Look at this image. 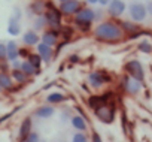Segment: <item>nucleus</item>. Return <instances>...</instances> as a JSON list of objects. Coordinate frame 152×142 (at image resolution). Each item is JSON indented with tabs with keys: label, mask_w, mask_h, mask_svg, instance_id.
<instances>
[{
	"label": "nucleus",
	"mask_w": 152,
	"mask_h": 142,
	"mask_svg": "<svg viewBox=\"0 0 152 142\" xmlns=\"http://www.w3.org/2000/svg\"><path fill=\"white\" fill-rule=\"evenodd\" d=\"M137 49H139V52H143V54H152V45L148 40H142L137 45Z\"/></svg>",
	"instance_id": "obj_28"
},
{
	"label": "nucleus",
	"mask_w": 152,
	"mask_h": 142,
	"mask_svg": "<svg viewBox=\"0 0 152 142\" xmlns=\"http://www.w3.org/2000/svg\"><path fill=\"white\" fill-rule=\"evenodd\" d=\"M40 42L46 43L48 46H57L58 42H60V32L57 30H51V29H46L43 30V33L40 35Z\"/></svg>",
	"instance_id": "obj_13"
},
{
	"label": "nucleus",
	"mask_w": 152,
	"mask_h": 142,
	"mask_svg": "<svg viewBox=\"0 0 152 142\" xmlns=\"http://www.w3.org/2000/svg\"><path fill=\"white\" fill-rule=\"evenodd\" d=\"M46 29H48V23H46L45 15L34 17V20H33V30L40 32V30H46Z\"/></svg>",
	"instance_id": "obj_26"
},
{
	"label": "nucleus",
	"mask_w": 152,
	"mask_h": 142,
	"mask_svg": "<svg viewBox=\"0 0 152 142\" xmlns=\"http://www.w3.org/2000/svg\"><path fill=\"white\" fill-rule=\"evenodd\" d=\"M125 11H127V3L124 0H112L107 6L106 15L110 17L112 20H116V18H121Z\"/></svg>",
	"instance_id": "obj_10"
},
{
	"label": "nucleus",
	"mask_w": 152,
	"mask_h": 142,
	"mask_svg": "<svg viewBox=\"0 0 152 142\" xmlns=\"http://www.w3.org/2000/svg\"><path fill=\"white\" fill-rule=\"evenodd\" d=\"M110 79H112L110 75L104 70H93L88 74V84L94 90H100L104 84L110 82Z\"/></svg>",
	"instance_id": "obj_6"
},
{
	"label": "nucleus",
	"mask_w": 152,
	"mask_h": 142,
	"mask_svg": "<svg viewBox=\"0 0 152 142\" xmlns=\"http://www.w3.org/2000/svg\"><path fill=\"white\" fill-rule=\"evenodd\" d=\"M20 142H40V135H39V132H31L24 139H20Z\"/></svg>",
	"instance_id": "obj_30"
},
{
	"label": "nucleus",
	"mask_w": 152,
	"mask_h": 142,
	"mask_svg": "<svg viewBox=\"0 0 152 142\" xmlns=\"http://www.w3.org/2000/svg\"><path fill=\"white\" fill-rule=\"evenodd\" d=\"M26 60H28L36 69H39V70H42V66H43V60H42V57H40V54H37V52H31Z\"/></svg>",
	"instance_id": "obj_27"
},
{
	"label": "nucleus",
	"mask_w": 152,
	"mask_h": 142,
	"mask_svg": "<svg viewBox=\"0 0 152 142\" xmlns=\"http://www.w3.org/2000/svg\"><path fill=\"white\" fill-rule=\"evenodd\" d=\"M91 142H103L102 136H100L96 130H93V132H91Z\"/></svg>",
	"instance_id": "obj_34"
},
{
	"label": "nucleus",
	"mask_w": 152,
	"mask_h": 142,
	"mask_svg": "<svg viewBox=\"0 0 152 142\" xmlns=\"http://www.w3.org/2000/svg\"><path fill=\"white\" fill-rule=\"evenodd\" d=\"M48 6H49V2H46V0H33L27 9V15H30V17L45 15Z\"/></svg>",
	"instance_id": "obj_11"
},
{
	"label": "nucleus",
	"mask_w": 152,
	"mask_h": 142,
	"mask_svg": "<svg viewBox=\"0 0 152 142\" xmlns=\"http://www.w3.org/2000/svg\"><path fill=\"white\" fill-rule=\"evenodd\" d=\"M94 115L96 118L103 123V124H112L116 118V106L112 103V102H107L99 108L94 109Z\"/></svg>",
	"instance_id": "obj_3"
},
{
	"label": "nucleus",
	"mask_w": 152,
	"mask_h": 142,
	"mask_svg": "<svg viewBox=\"0 0 152 142\" xmlns=\"http://www.w3.org/2000/svg\"><path fill=\"white\" fill-rule=\"evenodd\" d=\"M0 61H8V48L3 42H0Z\"/></svg>",
	"instance_id": "obj_31"
},
{
	"label": "nucleus",
	"mask_w": 152,
	"mask_h": 142,
	"mask_svg": "<svg viewBox=\"0 0 152 142\" xmlns=\"http://www.w3.org/2000/svg\"><path fill=\"white\" fill-rule=\"evenodd\" d=\"M36 52L40 54V57H42V60H43L45 64H49V63L54 60V57H55L54 48H52V46H48V45L43 43V42H39V43L36 45Z\"/></svg>",
	"instance_id": "obj_12"
},
{
	"label": "nucleus",
	"mask_w": 152,
	"mask_h": 142,
	"mask_svg": "<svg viewBox=\"0 0 152 142\" xmlns=\"http://www.w3.org/2000/svg\"><path fill=\"white\" fill-rule=\"evenodd\" d=\"M82 8H84V3L81 0H72V2L58 3V9L61 11L63 17H75Z\"/></svg>",
	"instance_id": "obj_9"
},
{
	"label": "nucleus",
	"mask_w": 152,
	"mask_h": 142,
	"mask_svg": "<svg viewBox=\"0 0 152 142\" xmlns=\"http://www.w3.org/2000/svg\"><path fill=\"white\" fill-rule=\"evenodd\" d=\"M110 96H112V93H104V94H99V96L97 94H93V96L88 97V106L94 111L96 108H99V106L110 102Z\"/></svg>",
	"instance_id": "obj_14"
},
{
	"label": "nucleus",
	"mask_w": 152,
	"mask_h": 142,
	"mask_svg": "<svg viewBox=\"0 0 152 142\" xmlns=\"http://www.w3.org/2000/svg\"><path fill=\"white\" fill-rule=\"evenodd\" d=\"M93 36L96 40L103 43H118L124 39L125 32L121 24L115 20H103L93 29Z\"/></svg>",
	"instance_id": "obj_1"
},
{
	"label": "nucleus",
	"mask_w": 152,
	"mask_h": 142,
	"mask_svg": "<svg viewBox=\"0 0 152 142\" xmlns=\"http://www.w3.org/2000/svg\"><path fill=\"white\" fill-rule=\"evenodd\" d=\"M21 70H23V72H26L30 78L37 77V75H40V74H42V70L36 69V67H34L28 60H23V63H21Z\"/></svg>",
	"instance_id": "obj_24"
},
{
	"label": "nucleus",
	"mask_w": 152,
	"mask_h": 142,
	"mask_svg": "<svg viewBox=\"0 0 152 142\" xmlns=\"http://www.w3.org/2000/svg\"><path fill=\"white\" fill-rule=\"evenodd\" d=\"M0 87L3 88V91H14L15 90V81L11 77V72L8 74L6 70H0Z\"/></svg>",
	"instance_id": "obj_16"
},
{
	"label": "nucleus",
	"mask_w": 152,
	"mask_h": 142,
	"mask_svg": "<svg viewBox=\"0 0 152 142\" xmlns=\"http://www.w3.org/2000/svg\"><path fill=\"white\" fill-rule=\"evenodd\" d=\"M103 12H104L103 9H97V11H96V21H103V20H102L103 15H104Z\"/></svg>",
	"instance_id": "obj_37"
},
{
	"label": "nucleus",
	"mask_w": 152,
	"mask_h": 142,
	"mask_svg": "<svg viewBox=\"0 0 152 142\" xmlns=\"http://www.w3.org/2000/svg\"><path fill=\"white\" fill-rule=\"evenodd\" d=\"M121 85L131 96L139 94L142 91V88H143V82L142 81H139V79H136V78H133V77H130L127 74L124 77H121Z\"/></svg>",
	"instance_id": "obj_8"
},
{
	"label": "nucleus",
	"mask_w": 152,
	"mask_h": 142,
	"mask_svg": "<svg viewBox=\"0 0 152 142\" xmlns=\"http://www.w3.org/2000/svg\"><path fill=\"white\" fill-rule=\"evenodd\" d=\"M6 48H8V61H15L20 58V46L15 40H9L6 42Z\"/></svg>",
	"instance_id": "obj_21"
},
{
	"label": "nucleus",
	"mask_w": 152,
	"mask_h": 142,
	"mask_svg": "<svg viewBox=\"0 0 152 142\" xmlns=\"http://www.w3.org/2000/svg\"><path fill=\"white\" fill-rule=\"evenodd\" d=\"M110 2H112V0H99V5H100V6H106V8H107Z\"/></svg>",
	"instance_id": "obj_39"
},
{
	"label": "nucleus",
	"mask_w": 152,
	"mask_h": 142,
	"mask_svg": "<svg viewBox=\"0 0 152 142\" xmlns=\"http://www.w3.org/2000/svg\"><path fill=\"white\" fill-rule=\"evenodd\" d=\"M31 132H33V118H31V117H26V118L21 121V124H20L18 138H20V139H24V138L28 136Z\"/></svg>",
	"instance_id": "obj_20"
},
{
	"label": "nucleus",
	"mask_w": 152,
	"mask_h": 142,
	"mask_svg": "<svg viewBox=\"0 0 152 142\" xmlns=\"http://www.w3.org/2000/svg\"><path fill=\"white\" fill-rule=\"evenodd\" d=\"M21 63H23V60H15V61H11L9 64H11V70L12 69H21Z\"/></svg>",
	"instance_id": "obj_36"
},
{
	"label": "nucleus",
	"mask_w": 152,
	"mask_h": 142,
	"mask_svg": "<svg viewBox=\"0 0 152 142\" xmlns=\"http://www.w3.org/2000/svg\"><path fill=\"white\" fill-rule=\"evenodd\" d=\"M45 100H46V103L55 106V105H61V103L67 102V100H69V96L64 94L63 91H52V93H49V94L45 97Z\"/></svg>",
	"instance_id": "obj_19"
},
{
	"label": "nucleus",
	"mask_w": 152,
	"mask_h": 142,
	"mask_svg": "<svg viewBox=\"0 0 152 142\" xmlns=\"http://www.w3.org/2000/svg\"><path fill=\"white\" fill-rule=\"evenodd\" d=\"M124 72L127 74V75H130V77H133V78H136V79H139V81H145V69H143V64L137 60V58H131V60H128L125 64H124Z\"/></svg>",
	"instance_id": "obj_5"
},
{
	"label": "nucleus",
	"mask_w": 152,
	"mask_h": 142,
	"mask_svg": "<svg viewBox=\"0 0 152 142\" xmlns=\"http://www.w3.org/2000/svg\"><path fill=\"white\" fill-rule=\"evenodd\" d=\"M69 60H70L72 63H78V61H79V57L75 54V55H70V57H69Z\"/></svg>",
	"instance_id": "obj_40"
},
{
	"label": "nucleus",
	"mask_w": 152,
	"mask_h": 142,
	"mask_svg": "<svg viewBox=\"0 0 152 142\" xmlns=\"http://www.w3.org/2000/svg\"><path fill=\"white\" fill-rule=\"evenodd\" d=\"M128 15L131 18V21L134 23H143L148 18V11H146V5L142 2H133L128 6Z\"/></svg>",
	"instance_id": "obj_7"
},
{
	"label": "nucleus",
	"mask_w": 152,
	"mask_h": 142,
	"mask_svg": "<svg viewBox=\"0 0 152 142\" xmlns=\"http://www.w3.org/2000/svg\"><path fill=\"white\" fill-rule=\"evenodd\" d=\"M119 24H121L122 30L125 32V35H134V33H139L140 32L139 23H134V21H121Z\"/></svg>",
	"instance_id": "obj_25"
},
{
	"label": "nucleus",
	"mask_w": 152,
	"mask_h": 142,
	"mask_svg": "<svg viewBox=\"0 0 152 142\" xmlns=\"http://www.w3.org/2000/svg\"><path fill=\"white\" fill-rule=\"evenodd\" d=\"M94 21H96V11L88 8V6H84L78 14L73 17V26L78 30H81L82 33L90 32Z\"/></svg>",
	"instance_id": "obj_2"
},
{
	"label": "nucleus",
	"mask_w": 152,
	"mask_h": 142,
	"mask_svg": "<svg viewBox=\"0 0 152 142\" xmlns=\"http://www.w3.org/2000/svg\"><path fill=\"white\" fill-rule=\"evenodd\" d=\"M54 114H55V108H54V105H49V103L39 106V108L33 112V115H34L36 118H40V120H48V118H51Z\"/></svg>",
	"instance_id": "obj_17"
},
{
	"label": "nucleus",
	"mask_w": 152,
	"mask_h": 142,
	"mask_svg": "<svg viewBox=\"0 0 152 142\" xmlns=\"http://www.w3.org/2000/svg\"><path fill=\"white\" fill-rule=\"evenodd\" d=\"M23 42L27 46H36L40 42V35L36 30H27L23 33Z\"/></svg>",
	"instance_id": "obj_18"
},
{
	"label": "nucleus",
	"mask_w": 152,
	"mask_h": 142,
	"mask_svg": "<svg viewBox=\"0 0 152 142\" xmlns=\"http://www.w3.org/2000/svg\"><path fill=\"white\" fill-rule=\"evenodd\" d=\"M70 142H90L88 136L85 132H76L73 136H72V141Z\"/></svg>",
	"instance_id": "obj_29"
},
{
	"label": "nucleus",
	"mask_w": 152,
	"mask_h": 142,
	"mask_svg": "<svg viewBox=\"0 0 152 142\" xmlns=\"http://www.w3.org/2000/svg\"><path fill=\"white\" fill-rule=\"evenodd\" d=\"M64 2H72V0H58V3H64Z\"/></svg>",
	"instance_id": "obj_42"
},
{
	"label": "nucleus",
	"mask_w": 152,
	"mask_h": 142,
	"mask_svg": "<svg viewBox=\"0 0 152 142\" xmlns=\"http://www.w3.org/2000/svg\"><path fill=\"white\" fill-rule=\"evenodd\" d=\"M9 72H11V77H12V79L15 81V84L24 85V84H27V82L30 81V77H28L26 72H23L21 69H12V70H9Z\"/></svg>",
	"instance_id": "obj_22"
},
{
	"label": "nucleus",
	"mask_w": 152,
	"mask_h": 142,
	"mask_svg": "<svg viewBox=\"0 0 152 142\" xmlns=\"http://www.w3.org/2000/svg\"><path fill=\"white\" fill-rule=\"evenodd\" d=\"M6 30H8V33H9L11 36H20V35H21V21L17 20V18H14V17L11 15V18L8 20V27H6Z\"/></svg>",
	"instance_id": "obj_23"
},
{
	"label": "nucleus",
	"mask_w": 152,
	"mask_h": 142,
	"mask_svg": "<svg viewBox=\"0 0 152 142\" xmlns=\"http://www.w3.org/2000/svg\"><path fill=\"white\" fill-rule=\"evenodd\" d=\"M45 18H46V23H48V29L57 30V32L61 30V27H63V14L51 2H49V6L45 12Z\"/></svg>",
	"instance_id": "obj_4"
},
{
	"label": "nucleus",
	"mask_w": 152,
	"mask_h": 142,
	"mask_svg": "<svg viewBox=\"0 0 152 142\" xmlns=\"http://www.w3.org/2000/svg\"><path fill=\"white\" fill-rule=\"evenodd\" d=\"M40 142H46V141H42V139H40Z\"/></svg>",
	"instance_id": "obj_43"
},
{
	"label": "nucleus",
	"mask_w": 152,
	"mask_h": 142,
	"mask_svg": "<svg viewBox=\"0 0 152 142\" xmlns=\"http://www.w3.org/2000/svg\"><path fill=\"white\" fill-rule=\"evenodd\" d=\"M12 17L21 21V18H23V11H21V9H20L18 6H15V8L12 9Z\"/></svg>",
	"instance_id": "obj_33"
},
{
	"label": "nucleus",
	"mask_w": 152,
	"mask_h": 142,
	"mask_svg": "<svg viewBox=\"0 0 152 142\" xmlns=\"http://www.w3.org/2000/svg\"><path fill=\"white\" fill-rule=\"evenodd\" d=\"M146 5V11H148V15L152 17V0H148V2L145 3Z\"/></svg>",
	"instance_id": "obj_38"
},
{
	"label": "nucleus",
	"mask_w": 152,
	"mask_h": 142,
	"mask_svg": "<svg viewBox=\"0 0 152 142\" xmlns=\"http://www.w3.org/2000/svg\"><path fill=\"white\" fill-rule=\"evenodd\" d=\"M87 5H99V0H85Z\"/></svg>",
	"instance_id": "obj_41"
},
{
	"label": "nucleus",
	"mask_w": 152,
	"mask_h": 142,
	"mask_svg": "<svg viewBox=\"0 0 152 142\" xmlns=\"http://www.w3.org/2000/svg\"><path fill=\"white\" fill-rule=\"evenodd\" d=\"M70 124L78 132H87L88 130V118L82 117L81 114H73L72 118H70Z\"/></svg>",
	"instance_id": "obj_15"
},
{
	"label": "nucleus",
	"mask_w": 152,
	"mask_h": 142,
	"mask_svg": "<svg viewBox=\"0 0 152 142\" xmlns=\"http://www.w3.org/2000/svg\"><path fill=\"white\" fill-rule=\"evenodd\" d=\"M72 109L70 108H66L61 114H60V120L63 121V123H66V121H70V118H72Z\"/></svg>",
	"instance_id": "obj_32"
},
{
	"label": "nucleus",
	"mask_w": 152,
	"mask_h": 142,
	"mask_svg": "<svg viewBox=\"0 0 152 142\" xmlns=\"http://www.w3.org/2000/svg\"><path fill=\"white\" fill-rule=\"evenodd\" d=\"M30 54H31V52H30L27 48H26V49H24V48H20V58H24V60H26Z\"/></svg>",
	"instance_id": "obj_35"
}]
</instances>
